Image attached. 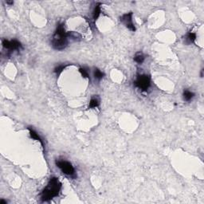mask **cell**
Returning <instances> with one entry per match:
<instances>
[{"label": "cell", "mask_w": 204, "mask_h": 204, "mask_svg": "<svg viewBox=\"0 0 204 204\" xmlns=\"http://www.w3.org/2000/svg\"><path fill=\"white\" fill-rule=\"evenodd\" d=\"M61 188V183L56 177L50 178L45 189L41 194V199L42 202H48L53 198L58 196Z\"/></svg>", "instance_id": "cell-1"}, {"label": "cell", "mask_w": 204, "mask_h": 204, "mask_svg": "<svg viewBox=\"0 0 204 204\" xmlns=\"http://www.w3.org/2000/svg\"><path fill=\"white\" fill-rule=\"evenodd\" d=\"M51 44L53 49L57 50L65 49L68 46V35L66 32L63 23H61L57 26L56 31L53 36Z\"/></svg>", "instance_id": "cell-2"}, {"label": "cell", "mask_w": 204, "mask_h": 204, "mask_svg": "<svg viewBox=\"0 0 204 204\" xmlns=\"http://www.w3.org/2000/svg\"><path fill=\"white\" fill-rule=\"evenodd\" d=\"M134 84L136 87L140 88L141 91H148V89L151 85V78L146 74L138 75L136 81H134Z\"/></svg>", "instance_id": "cell-3"}, {"label": "cell", "mask_w": 204, "mask_h": 204, "mask_svg": "<svg viewBox=\"0 0 204 204\" xmlns=\"http://www.w3.org/2000/svg\"><path fill=\"white\" fill-rule=\"evenodd\" d=\"M56 165L58 168L61 169V171L65 175L71 176V177L75 176V170L70 162L66 160H57L56 161Z\"/></svg>", "instance_id": "cell-4"}, {"label": "cell", "mask_w": 204, "mask_h": 204, "mask_svg": "<svg viewBox=\"0 0 204 204\" xmlns=\"http://www.w3.org/2000/svg\"><path fill=\"white\" fill-rule=\"evenodd\" d=\"M120 22L131 31L134 32L136 30V27L132 22V12L123 14L122 17L120 18Z\"/></svg>", "instance_id": "cell-5"}, {"label": "cell", "mask_w": 204, "mask_h": 204, "mask_svg": "<svg viewBox=\"0 0 204 204\" xmlns=\"http://www.w3.org/2000/svg\"><path fill=\"white\" fill-rule=\"evenodd\" d=\"M3 46L5 49H8L10 51L19 50V49H22V44L18 41H17V40H11V41L3 40Z\"/></svg>", "instance_id": "cell-6"}, {"label": "cell", "mask_w": 204, "mask_h": 204, "mask_svg": "<svg viewBox=\"0 0 204 204\" xmlns=\"http://www.w3.org/2000/svg\"><path fill=\"white\" fill-rule=\"evenodd\" d=\"M196 39V34L193 33V32H189L186 34V35L185 36V39H184V42L187 44V45H190L191 43H193Z\"/></svg>", "instance_id": "cell-7"}, {"label": "cell", "mask_w": 204, "mask_h": 204, "mask_svg": "<svg viewBox=\"0 0 204 204\" xmlns=\"http://www.w3.org/2000/svg\"><path fill=\"white\" fill-rule=\"evenodd\" d=\"M101 4L97 3L96 4L95 7H94V10H93V18L94 20H97L99 16H100V14H101Z\"/></svg>", "instance_id": "cell-8"}, {"label": "cell", "mask_w": 204, "mask_h": 204, "mask_svg": "<svg viewBox=\"0 0 204 204\" xmlns=\"http://www.w3.org/2000/svg\"><path fill=\"white\" fill-rule=\"evenodd\" d=\"M28 129H29V132H30V136H31L33 139L36 140V141H39V142L41 143V144L43 146V141H42V138L40 137V136H39V134L37 133L34 129H32L31 128H28Z\"/></svg>", "instance_id": "cell-9"}, {"label": "cell", "mask_w": 204, "mask_h": 204, "mask_svg": "<svg viewBox=\"0 0 204 204\" xmlns=\"http://www.w3.org/2000/svg\"><path fill=\"white\" fill-rule=\"evenodd\" d=\"M67 35H68V39H71L74 40V41H80L81 39V35L78 33V32H68L67 33Z\"/></svg>", "instance_id": "cell-10"}, {"label": "cell", "mask_w": 204, "mask_h": 204, "mask_svg": "<svg viewBox=\"0 0 204 204\" xmlns=\"http://www.w3.org/2000/svg\"><path fill=\"white\" fill-rule=\"evenodd\" d=\"M99 105H100V101L97 97H92L90 101H89V105H88V108L89 109H93V108H97L98 107Z\"/></svg>", "instance_id": "cell-11"}, {"label": "cell", "mask_w": 204, "mask_h": 204, "mask_svg": "<svg viewBox=\"0 0 204 204\" xmlns=\"http://www.w3.org/2000/svg\"><path fill=\"white\" fill-rule=\"evenodd\" d=\"M144 59H145L144 55L142 53H141V52L136 53V55L134 56V61H135L136 63L140 64V65L144 62Z\"/></svg>", "instance_id": "cell-12"}, {"label": "cell", "mask_w": 204, "mask_h": 204, "mask_svg": "<svg viewBox=\"0 0 204 204\" xmlns=\"http://www.w3.org/2000/svg\"><path fill=\"white\" fill-rule=\"evenodd\" d=\"M183 99H184L185 101H190V100L195 97V93H192V92L189 91V90H187V89H185V90L183 91Z\"/></svg>", "instance_id": "cell-13"}, {"label": "cell", "mask_w": 204, "mask_h": 204, "mask_svg": "<svg viewBox=\"0 0 204 204\" xmlns=\"http://www.w3.org/2000/svg\"><path fill=\"white\" fill-rule=\"evenodd\" d=\"M93 74H94V78H95V79L96 80H97V81H101L102 78H104V76H105V74H103L101 71L98 70V69H95Z\"/></svg>", "instance_id": "cell-14"}, {"label": "cell", "mask_w": 204, "mask_h": 204, "mask_svg": "<svg viewBox=\"0 0 204 204\" xmlns=\"http://www.w3.org/2000/svg\"><path fill=\"white\" fill-rule=\"evenodd\" d=\"M67 66H68V65H60V66H57L56 68L54 69V73L57 74V75H59V74H61V73L65 70V68H66Z\"/></svg>", "instance_id": "cell-15"}, {"label": "cell", "mask_w": 204, "mask_h": 204, "mask_svg": "<svg viewBox=\"0 0 204 204\" xmlns=\"http://www.w3.org/2000/svg\"><path fill=\"white\" fill-rule=\"evenodd\" d=\"M79 71H80V73L81 74V75H82V77H83V78H88V72H87V70H86L84 68H80V69H79Z\"/></svg>", "instance_id": "cell-16"}, {"label": "cell", "mask_w": 204, "mask_h": 204, "mask_svg": "<svg viewBox=\"0 0 204 204\" xmlns=\"http://www.w3.org/2000/svg\"><path fill=\"white\" fill-rule=\"evenodd\" d=\"M7 202H6V201L3 200V199L0 201V204H7Z\"/></svg>", "instance_id": "cell-17"}, {"label": "cell", "mask_w": 204, "mask_h": 204, "mask_svg": "<svg viewBox=\"0 0 204 204\" xmlns=\"http://www.w3.org/2000/svg\"><path fill=\"white\" fill-rule=\"evenodd\" d=\"M7 4H11V5H12V4L14 3V2H7Z\"/></svg>", "instance_id": "cell-18"}]
</instances>
